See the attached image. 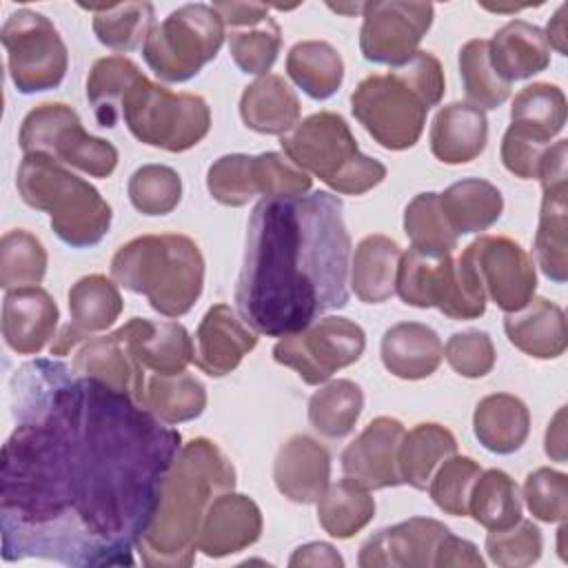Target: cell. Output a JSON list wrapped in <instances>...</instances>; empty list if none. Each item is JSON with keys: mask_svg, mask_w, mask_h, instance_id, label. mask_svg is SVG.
Segmentation results:
<instances>
[{"mask_svg": "<svg viewBox=\"0 0 568 568\" xmlns=\"http://www.w3.org/2000/svg\"><path fill=\"white\" fill-rule=\"evenodd\" d=\"M213 9L220 13L222 22L226 29L233 27H246L253 22H262L264 18H268L271 7L262 4V2H235V0H222V2H213Z\"/></svg>", "mask_w": 568, "mask_h": 568, "instance_id": "56", "label": "cell"}, {"mask_svg": "<svg viewBox=\"0 0 568 568\" xmlns=\"http://www.w3.org/2000/svg\"><path fill=\"white\" fill-rule=\"evenodd\" d=\"M280 144L295 166L342 195H362L386 178V166L359 151L348 122L335 111L304 118L282 135Z\"/></svg>", "mask_w": 568, "mask_h": 568, "instance_id": "6", "label": "cell"}, {"mask_svg": "<svg viewBox=\"0 0 568 568\" xmlns=\"http://www.w3.org/2000/svg\"><path fill=\"white\" fill-rule=\"evenodd\" d=\"M47 248L27 229H11L0 240V286H38L47 273Z\"/></svg>", "mask_w": 568, "mask_h": 568, "instance_id": "45", "label": "cell"}, {"mask_svg": "<svg viewBox=\"0 0 568 568\" xmlns=\"http://www.w3.org/2000/svg\"><path fill=\"white\" fill-rule=\"evenodd\" d=\"M124 326L131 351L146 373L178 375L193 362L195 344L180 322L131 317Z\"/></svg>", "mask_w": 568, "mask_h": 568, "instance_id": "24", "label": "cell"}, {"mask_svg": "<svg viewBox=\"0 0 568 568\" xmlns=\"http://www.w3.org/2000/svg\"><path fill=\"white\" fill-rule=\"evenodd\" d=\"M71 366L78 375L93 377L133 397L142 406L146 371L140 366L131 351L129 331L124 324L113 333H106L102 337H89L87 342H82Z\"/></svg>", "mask_w": 568, "mask_h": 568, "instance_id": "21", "label": "cell"}, {"mask_svg": "<svg viewBox=\"0 0 568 568\" xmlns=\"http://www.w3.org/2000/svg\"><path fill=\"white\" fill-rule=\"evenodd\" d=\"M142 406L160 422L175 426L204 413L206 388L186 371L178 375H146Z\"/></svg>", "mask_w": 568, "mask_h": 568, "instance_id": "37", "label": "cell"}, {"mask_svg": "<svg viewBox=\"0 0 568 568\" xmlns=\"http://www.w3.org/2000/svg\"><path fill=\"white\" fill-rule=\"evenodd\" d=\"M539 224L535 233V257L541 273L564 284L568 280V184L541 189Z\"/></svg>", "mask_w": 568, "mask_h": 568, "instance_id": "33", "label": "cell"}, {"mask_svg": "<svg viewBox=\"0 0 568 568\" xmlns=\"http://www.w3.org/2000/svg\"><path fill=\"white\" fill-rule=\"evenodd\" d=\"M229 53L235 67L248 75H266L282 49V29L275 18H264L246 27L226 29Z\"/></svg>", "mask_w": 568, "mask_h": 568, "instance_id": "47", "label": "cell"}, {"mask_svg": "<svg viewBox=\"0 0 568 568\" xmlns=\"http://www.w3.org/2000/svg\"><path fill=\"white\" fill-rule=\"evenodd\" d=\"M9 404L16 426L0 457L2 559L133 566L182 448L180 430L53 357L11 375Z\"/></svg>", "mask_w": 568, "mask_h": 568, "instance_id": "1", "label": "cell"}, {"mask_svg": "<svg viewBox=\"0 0 568 568\" xmlns=\"http://www.w3.org/2000/svg\"><path fill=\"white\" fill-rule=\"evenodd\" d=\"M566 13H568V4H561L552 18L546 24L544 38L548 42L550 49H555L561 55H568V29H566Z\"/></svg>", "mask_w": 568, "mask_h": 568, "instance_id": "59", "label": "cell"}, {"mask_svg": "<svg viewBox=\"0 0 568 568\" xmlns=\"http://www.w3.org/2000/svg\"><path fill=\"white\" fill-rule=\"evenodd\" d=\"M262 535L260 506L235 490L217 495L200 526L197 550L206 557L220 559L253 546Z\"/></svg>", "mask_w": 568, "mask_h": 568, "instance_id": "22", "label": "cell"}, {"mask_svg": "<svg viewBox=\"0 0 568 568\" xmlns=\"http://www.w3.org/2000/svg\"><path fill=\"white\" fill-rule=\"evenodd\" d=\"M118 286L140 293L164 317L186 315L204 288V255L195 240L182 233L140 235L111 257Z\"/></svg>", "mask_w": 568, "mask_h": 568, "instance_id": "4", "label": "cell"}, {"mask_svg": "<svg viewBox=\"0 0 568 568\" xmlns=\"http://www.w3.org/2000/svg\"><path fill=\"white\" fill-rule=\"evenodd\" d=\"M473 433L486 450L497 455H510L519 450L528 439L530 410L517 395H486L475 406Z\"/></svg>", "mask_w": 568, "mask_h": 568, "instance_id": "31", "label": "cell"}, {"mask_svg": "<svg viewBox=\"0 0 568 568\" xmlns=\"http://www.w3.org/2000/svg\"><path fill=\"white\" fill-rule=\"evenodd\" d=\"M404 233L410 240V248L444 257L457 248V235L439 206V193H417L404 209Z\"/></svg>", "mask_w": 568, "mask_h": 568, "instance_id": "44", "label": "cell"}, {"mask_svg": "<svg viewBox=\"0 0 568 568\" xmlns=\"http://www.w3.org/2000/svg\"><path fill=\"white\" fill-rule=\"evenodd\" d=\"M124 308L118 282L102 273L80 277L69 288V315L71 322L60 328L55 339L49 344L53 357L71 353L78 344L87 342L93 333H102L115 324Z\"/></svg>", "mask_w": 568, "mask_h": 568, "instance_id": "18", "label": "cell"}, {"mask_svg": "<svg viewBox=\"0 0 568 568\" xmlns=\"http://www.w3.org/2000/svg\"><path fill=\"white\" fill-rule=\"evenodd\" d=\"M486 297L504 313L519 311L535 297L537 273L530 255L506 235H481L464 248Z\"/></svg>", "mask_w": 568, "mask_h": 568, "instance_id": "15", "label": "cell"}, {"mask_svg": "<svg viewBox=\"0 0 568 568\" xmlns=\"http://www.w3.org/2000/svg\"><path fill=\"white\" fill-rule=\"evenodd\" d=\"M459 75L468 104L497 109L510 98V84L501 80L488 58V40L473 38L459 49Z\"/></svg>", "mask_w": 568, "mask_h": 568, "instance_id": "46", "label": "cell"}, {"mask_svg": "<svg viewBox=\"0 0 568 568\" xmlns=\"http://www.w3.org/2000/svg\"><path fill=\"white\" fill-rule=\"evenodd\" d=\"M450 566L484 568V559L473 541L457 537L453 532H446L435 552V568H450Z\"/></svg>", "mask_w": 568, "mask_h": 568, "instance_id": "55", "label": "cell"}, {"mask_svg": "<svg viewBox=\"0 0 568 568\" xmlns=\"http://www.w3.org/2000/svg\"><path fill=\"white\" fill-rule=\"evenodd\" d=\"M395 293L415 308H437L453 320H475L486 313V291L462 251L453 255L430 257L415 248L402 253Z\"/></svg>", "mask_w": 568, "mask_h": 568, "instance_id": "9", "label": "cell"}, {"mask_svg": "<svg viewBox=\"0 0 568 568\" xmlns=\"http://www.w3.org/2000/svg\"><path fill=\"white\" fill-rule=\"evenodd\" d=\"M288 566H326V568H342L344 557L337 552L335 546L326 541H308L293 550Z\"/></svg>", "mask_w": 568, "mask_h": 568, "instance_id": "57", "label": "cell"}, {"mask_svg": "<svg viewBox=\"0 0 568 568\" xmlns=\"http://www.w3.org/2000/svg\"><path fill=\"white\" fill-rule=\"evenodd\" d=\"M444 357L457 375L468 379H479L493 371L497 353L488 333L470 328V331L453 333L448 337L444 346Z\"/></svg>", "mask_w": 568, "mask_h": 568, "instance_id": "52", "label": "cell"}, {"mask_svg": "<svg viewBox=\"0 0 568 568\" xmlns=\"http://www.w3.org/2000/svg\"><path fill=\"white\" fill-rule=\"evenodd\" d=\"M566 95L557 84L532 82L515 95L510 126L550 144L566 124Z\"/></svg>", "mask_w": 568, "mask_h": 568, "instance_id": "40", "label": "cell"}, {"mask_svg": "<svg viewBox=\"0 0 568 568\" xmlns=\"http://www.w3.org/2000/svg\"><path fill=\"white\" fill-rule=\"evenodd\" d=\"M60 311L55 300L38 286L11 288L2 300V337L18 355H38L55 339Z\"/></svg>", "mask_w": 568, "mask_h": 568, "instance_id": "20", "label": "cell"}, {"mask_svg": "<svg viewBox=\"0 0 568 568\" xmlns=\"http://www.w3.org/2000/svg\"><path fill=\"white\" fill-rule=\"evenodd\" d=\"M428 109L424 98L395 69L364 78L351 93L355 120L388 151H404L419 142Z\"/></svg>", "mask_w": 568, "mask_h": 568, "instance_id": "11", "label": "cell"}, {"mask_svg": "<svg viewBox=\"0 0 568 568\" xmlns=\"http://www.w3.org/2000/svg\"><path fill=\"white\" fill-rule=\"evenodd\" d=\"M122 120L138 142L182 153L206 138L211 109L202 95L173 93L142 75L122 102Z\"/></svg>", "mask_w": 568, "mask_h": 568, "instance_id": "7", "label": "cell"}, {"mask_svg": "<svg viewBox=\"0 0 568 568\" xmlns=\"http://www.w3.org/2000/svg\"><path fill=\"white\" fill-rule=\"evenodd\" d=\"M240 118L262 135H284L300 122V100L282 75L266 73L244 87Z\"/></svg>", "mask_w": 568, "mask_h": 568, "instance_id": "29", "label": "cell"}, {"mask_svg": "<svg viewBox=\"0 0 568 568\" xmlns=\"http://www.w3.org/2000/svg\"><path fill=\"white\" fill-rule=\"evenodd\" d=\"M286 73L308 98L326 100L344 82V60L326 40H302L286 55Z\"/></svg>", "mask_w": 568, "mask_h": 568, "instance_id": "35", "label": "cell"}, {"mask_svg": "<svg viewBox=\"0 0 568 568\" xmlns=\"http://www.w3.org/2000/svg\"><path fill=\"white\" fill-rule=\"evenodd\" d=\"M257 346V333L240 317L235 308L213 304L195 331V366L209 377L233 373L244 355Z\"/></svg>", "mask_w": 568, "mask_h": 568, "instance_id": "19", "label": "cell"}, {"mask_svg": "<svg viewBox=\"0 0 568 568\" xmlns=\"http://www.w3.org/2000/svg\"><path fill=\"white\" fill-rule=\"evenodd\" d=\"M364 408V390L351 379H333L320 384V388L308 399V422L311 426L328 437H346Z\"/></svg>", "mask_w": 568, "mask_h": 568, "instance_id": "41", "label": "cell"}, {"mask_svg": "<svg viewBox=\"0 0 568 568\" xmlns=\"http://www.w3.org/2000/svg\"><path fill=\"white\" fill-rule=\"evenodd\" d=\"M488 58L495 73L510 84L546 71L550 47L544 29L526 20H510L488 40Z\"/></svg>", "mask_w": 568, "mask_h": 568, "instance_id": "28", "label": "cell"}, {"mask_svg": "<svg viewBox=\"0 0 568 568\" xmlns=\"http://www.w3.org/2000/svg\"><path fill=\"white\" fill-rule=\"evenodd\" d=\"M366 348L364 328L339 315H326L288 333L273 346V359L293 368L308 386H320L339 368L355 364Z\"/></svg>", "mask_w": 568, "mask_h": 568, "instance_id": "13", "label": "cell"}, {"mask_svg": "<svg viewBox=\"0 0 568 568\" xmlns=\"http://www.w3.org/2000/svg\"><path fill=\"white\" fill-rule=\"evenodd\" d=\"M9 78L18 93L31 95L62 84L69 51L53 22L33 9L9 13L0 31Z\"/></svg>", "mask_w": 568, "mask_h": 568, "instance_id": "12", "label": "cell"}, {"mask_svg": "<svg viewBox=\"0 0 568 568\" xmlns=\"http://www.w3.org/2000/svg\"><path fill=\"white\" fill-rule=\"evenodd\" d=\"M235 466L206 437H193L178 450L158 499L155 515L135 550L149 568H189L211 501L235 488Z\"/></svg>", "mask_w": 568, "mask_h": 568, "instance_id": "3", "label": "cell"}, {"mask_svg": "<svg viewBox=\"0 0 568 568\" xmlns=\"http://www.w3.org/2000/svg\"><path fill=\"white\" fill-rule=\"evenodd\" d=\"M142 75L140 67L126 55H106L93 62L87 75V100L100 126L113 129L122 120V102Z\"/></svg>", "mask_w": 568, "mask_h": 568, "instance_id": "36", "label": "cell"}, {"mask_svg": "<svg viewBox=\"0 0 568 568\" xmlns=\"http://www.w3.org/2000/svg\"><path fill=\"white\" fill-rule=\"evenodd\" d=\"M402 251L388 235H366L353 253L348 286L364 304H382L395 293Z\"/></svg>", "mask_w": 568, "mask_h": 568, "instance_id": "30", "label": "cell"}, {"mask_svg": "<svg viewBox=\"0 0 568 568\" xmlns=\"http://www.w3.org/2000/svg\"><path fill=\"white\" fill-rule=\"evenodd\" d=\"M430 151L444 164H466L479 158L488 142L486 113L468 102L442 106L430 124Z\"/></svg>", "mask_w": 568, "mask_h": 568, "instance_id": "26", "label": "cell"}, {"mask_svg": "<svg viewBox=\"0 0 568 568\" xmlns=\"http://www.w3.org/2000/svg\"><path fill=\"white\" fill-rule=\"evenodd\" d=\"M364 4H366V2H351V4H333V2H328V9H333V11H337V13L355 16V13H362V11H364Z\"/></svg>", "mask_w": 568, "mask_h": 568, "instance_id": "60", "label": "cell"}, {"mask_svg": "<svg viewBox=\"0 0 568 568\" xmlns=\"http://www.w3.org/2000/svg\"><path fill=\"white\" fill-rule=\"evenodd\" d=\"M548 146H550L548 142H541V140L508 124V129L501 138L499 155H501L506 171H510L513 175H517L521 180H537L539 164H541V158Z\"/></svg>", "mask_w": 568, "mask_h": 568, "instance_id": "53", "label": "cell"}, {"mask_svg": "<svg viewBox=\"0 0 568 568\" xmlns=\"http://www.w3.org/2000/svg\"><path fill=\"white\" fill-rule=\"evenodd\" d=\"M315 504L320 526L335 539L357 535L375 517V497L351 477L328 484Z\"/></svg>", "mask_w": 568, "mask_h": 568, "instance_id": "38", "label": "cell"}, {"mask_svg": "<svg viewBox=\"0 0 568 568\" xmlns=\"http://www.w3.org/2000/svg\"><path fill=\"white\" fill-rule=\"evenodd\" d=\"M481 466L466 455H450L439 464L428 484V495L435 506L453 517H468V499Z\"/></svg>", "mask_w": 568, "mask_h": 568, "instance_id": "49", "label": "cell"}, {"mask_svg": "<svg viewBox=\"0 0 568 568\" xmlns=\"http://www.w3.org/2000/svg\"><path fill=\"white\" fill-rule=\"evenodd\" d=\"M435 9L430 2H366L362 11L359 51L364 60L397 67L410 60L422 38L433 24Z\"/></svg>", "mask_w": 568, "mask_h": 568, "instance_id": "14", "label": "cell"}, {"mask_svg": "<svg viewBox=\"0 0 568 568\" xmlns=\"http://www.w3.org/2000/svg\"><path fill=\"white\" fill-rule=\"evenodd\" d=\"M342 209L328 191L253 206L233 300L255 333L284 337L348 304L351 235Z\"/></svg>", "mask_w": 568, "mask_h": 568, "instance_id": "2", "label": "cell"}, {"mask_svg": "<svg viewBox=\"0 0 568 568\" xmlns=\"http://www.w3.org/2000/svg\"><path fill=\"white\" fill-rule=\"evenodd\" d=\"M504 331L508 342L535 359H557L566 353V313L546 297H532L519 311L506 313Z\"/></svg>", "mask_w": 568, "mask_h": 568, "instance_id": "25", "label": "cell"}, {"mask_svg": "<svg viewBox=\"0 0 568 568\" xmlns=\"http://www.w3.org/2000/svg\"><path fill=\"white\" fill-rule=\"evenodd\" d=\"M541 530L530 519H519L501 530H488L486 537V552L501 568L532 566L541 557Z\"/></svg>", "mask_w": 568, "mask_h": 568, "instance_id": "50", "label": "cell"}, {"mask_svg": "<svg viewBox=\"0 0 568 568\" xmlns=\"http://www.w3.org/2000/svg\"><path fill=\"white\" fill-rule=\"evenodd\" d=\"M93 13V33L106 49L126 53L146 42L155 27V7L151 2L80 4Z\"/></svg>", "mask_w": 568, "mask_h": 568, "instance_id": "39", "label": "cell"}, {"mask_svg": "<svg viewBox=\"0 0 568 568\" xmlns=\"http://www.w3.org/2000/svg\"><path fill=\"white\" fill-rule=\"evenodd\" d=\"M226 38V27L213 4L189 2L155 22L142 55L164 82H186L215 60Z\"/></svg>", "mask_w": 568, "mask_h": 568, "instance_id": "8", "label": "cell"}, {"mask_svg": "<svg viewBox=\"0 0 568 568\" xmlns=\"http://www.w3.org/2000/svg\"><path fill=\"white\" fill-rule=\"evenodd\" d=\"M406 428L399 419L379 415L344 448L342 470L368 490L393 488L402 484L397 453Z\"/></svg>", "mask_w": 568, "mask_h": 568, "instance_id": "17", "label": "cell"}, {"mask_svg": "<svg viewBox=\"0 0 568 568\" xmlns=\"http://www.w3.org/2000/svg\"><path fill=\"white\" fill-rule=\"evenodd\" d=\"M439 206L455 235H473L490 229L504 211L501 191L481 178H464L439 193Z\"/></svg>", "mask_w": 568, "mask_h": 568, "instance_id": "32", "label": "cell"}, {"mask_svg": "<svg viewBox=\"0 0 568 568\" xmlns=\"http://www.w3.org/2000/svg\"><path fill=\"white\" fill-rule=\"evenodd\" d=\"M384 368L399 379L430 377L444 357L439 335L422 322L393 324L379 344Z\"/></svg>", "mask_w": 568, "mask_h": 568, "instance_id": "27", "label": "cell"}, {"mask_svg": "<svg viewBox=\"0 0 568 568\" xmlns=\"http://www.w3.org/2000/svg\"><path fill=\"white\" fill-rule=\"evenodd\" d=\"M524 499L530 515L546 524H561L568 515V477L561 470L541 466L526 475Z\"/></svg>", "mask_w": 568, "mask_h": 568, "instance_id": "51", "label": "cell"}, {"mask_svg": "<svg viewBox=\"0 0 568 568\" xmlns=\"http://www.w3.org/2000/svg\"><path fill=\"white\" fill-rule=\"evenodd\" d=\"M455 453L457 439L446 426L437 422H422L413 426L404 433L397 453L402 484H408L415 490H426L439 464Z\"/></svg>", "mask_w": 568, "mask_h": 568, "instance_id": "34", "label": "cell"}, {"mask_svg": "<svg viewBox=\"0 0 568 568\" xmlns=\"http://www.w3.org/2000/svg\"><path fill=\"white\" fill-rule=\"evenodd\" d=\"M544 450L552 462H561V464L566 462V406L557 408V413L548 422Z\"/></svg>", "mask_w": 568, "mask_h": 568, "instance_id": "58", "label": "cell"}, {"mask_svg": "<svg viewBox=\"0 0 568 568\" xmlns=\"http://www.w3.org/2000/svg\"><path fill=\"white\" fill-rule=\"evenodd\" d=\"M390 69H395L424 98L428 106H437L439 100L444 98V89H446L444 69L430 51H417L404 64H397Z\"/></svg>", "mask_w": 568, "mask_h": 568, "instance_id": "54", "label": "cell"}, {"mask_svg": "<svg viewBox=\"0 0 568 568\" xmlns=\"http://www.w3.org/2000/svg\"><path fill=\"white\" fill-rule=\"evenodd\" d=\"M126 193L142 215H169L182 200V178L166 164H144L131 173Z\"/></svg>", "mask_w": 568, "mask_h": 568, "instance_id": "48", "label": "cell"}, {"mask_svg": "<svg viewBox=\"0 0 568 568\" xmlns=\"http://www.w3.org/2000/svg\"><path fill=\"white\" fill-rule=\"evenodd\" d=\"M273 481L288 501L315 504L331 484V453L311 435H291L277 448Z\"/></svg>", "mask_w": 568, "mask_h": 568, "instance_id": "23", "label": "cell"}, {"mask_svg": "<svg viewBox=\"0 0 568 568\" xmlns=\"http://www.w3.org/2000/svg\"><path fill=\"white\" fill-rule=\"evenodd\" d=\"M206 189L224 206H244L255 195L266 197L262 155L229 153L217 158L206 171Z\"/></svg>", "mask_w": 568, "mask_h": 568, "instance_id": "42", "label": "cell"}, {"mask_svg": "<svg viewBox=\"0 0 568 568\" xmlns=\"http://www.w3.org/2000/svg\"><path fill=\"white\" fill-rule=\"evenodd\" d=\"M16 186L27 206L49 213L53 233L73 248L100 244L111 229L113 211L100 191L51 155L24 153Z\"/></svg>", "mask_w": 568, "mask_h": 568, "instance_id": "5", "label": "cell"}, {"mask_svg": "<svg viewBox=\"0 0 568 568\" xmlns=\"http://www.w3.org/2000/svg\"><path fill=\"white\" fill-rule=\"evenodd\" d=\"M468 515L486 530H501L521 519V495L515 479L499 470H481L468 499Z\"/></svg>", "mask_w": 568, "mask_h": 568, "instance_id": "43", "label": "cell"}, {"mask_svg": "<svg viewBox=\"0 0 568 568\" xmlns=\"http://www.w3.org/2000/svg\"><path fill=\"white\" fill-rule=\"evenodd\" d=\"M448 526L433 517H410L371 535L357 555L362 568H435V552Z\"/></svg>", "mask_w": 568, "mask_h": 568, "instance_id": "16", "label": "cell"}, {"mask_svg": "<svg viewBox=\"0 0 568 568\" xmlns=\"http://www.w3.org/2000/svg\"><path fill=\"white\" fill-rule=\"evenodd\" d=\"M18 144L22 153L51 155L91 178H109L118 166V149L91 135L64 102H42L31 109L20 124Z\"/></svg>", "mask_w": 568, "mask_h": 568, "instance_id": "10", "label": "cell"}]
</instances>
